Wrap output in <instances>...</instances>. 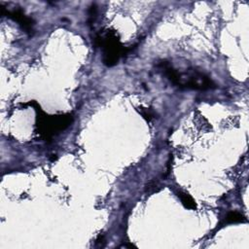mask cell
I'll list each match as a JSON object with an SVG mask.
<instances>
[{"label":"cell","instance_id":"cell-3","mask_svg":"<svg viewBox=\"0 0 249 249\" xmlns=\"http://www.w3.org/2000/svg\"><path fill=\"white\" fill-rule=\"evenodd\" d=\"M37 121L36 125L39 133L46 139L51 138L53 134L65 129L72 122L73 118L71 114L49 116L46 115L40 107H37Z\"/></svg>","mask_w":249,"mask_h":249},{"label":"cell","instance_id":"cell-6","mask_svg":"<svg viewBox=\"0 0 249 249\" xmlns=\"http://www.w3.org/2000/svg\"><path fill=\"white\" fill-rule=\"evenodd\" d=\"M247 222V219L245 216H243L241 213L237 211H231L229 212L228 215L225 217L224 224H236V223H245Z\"/></svg>","mask_w":249,"mask_h":249},{"label":"cell","instance_id":"cell-1","mask_svg":"<svg viewBox=\"0 0 249 249\" xmlns=\"http://www.w3.org/2000/svg\"><path fill=\"white\" fill-rule=\"evenodd\" d=\"M164 76L175 86L180 89H191L205 90L214 89L215 83L203 72L196 70L195 68H188L185 71L175 69L169 62L161 61L159 65Z\"/></svg>","mask_w":249,"mask_h":249},{"label":"cell","instance_id":"cell-5","mask_svg":"<svg viewBox=\"0 0 249 249\" xmlns=\"http://www.w3.org/2000/svg\"><path fill=\"white\" fill-rule=\"evenodd\" d=\"M176 195L180 198L182 204L186 208H188V209H196V204L194 198L188 193H186L184 191H177Z\"/></svg>","mask_w":249,"mask_h":249},{"label":"cell","instance_id":"cell-8","mask_svg":"<svg viewBox=\"0 0 249 249\" xmlns=\"http://www.w3.org/2000/svg\"><path fill=\"white\" fill-rule=\"evenodd\" d=\"M158 189V183L156 181H150L147 185H146V188H145V191L147 193H154L156 192Z\"/></svg>","mask_w":249,"mask_h":249},{"label":"cell","instance_id":"cell-2","mask_svg":"<svg viewBox=\"0 0 249 249\" xmlns=\"http://www.w3.org/2000/svg\"><path fill=\"white\" fill-rule=\"evenodd\" d=\"M95 44L102 49V61L106 66L117 64L120 58L126 54L130 50L122 45L117 32L113 30H106L103 33L97 34L95 37Z\"/></svg>","mask_w":249,"mask_h":249},{"label":"cell","instance_id":"cell-7","mask_svg":"<svg viewBox=\"0 0 249 249\" xmlns=\"http://www.w3.org/2000/svg\"><path fill=\"white\" fill-rule=\"evenodd\" d=\"M139 112L141 113V115L143 116L144 119H146L147 121H150L152 118H154V113L147 108H139Z\"/></svg>","mask_w":249,"mask_h":249},{"label":"cell","instance_id":"cell-4","mask_svg":"<svg viewBox=\"0 0 249 249\" xmlns=\"http://www.w3.org/2000/svg\"><path fill=\"white\" fill-rule=\"evenodd\" d=\"M1 15L7 16L8 18L17 21L20 27L27 33H31L33 31V19L28 18L20 9H15L13 11H7L4 7L1 6Z\"/></svg>","mask_w":249,"mask_h":249}]
</instances>
